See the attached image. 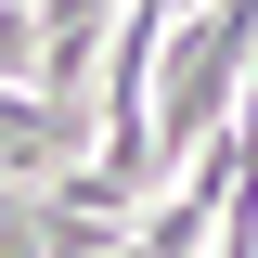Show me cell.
<instances>
[{"mask_svg":"<svg viewBox=\"0 0 258 258\" xmlns=\"http://www.w3.org/2000/svg\"><path fill=\"white\" fill-rule=\"evenodd\" d=\"M103 129L91 103H52V91H0V194H52L64 168L91 155Z\"/></svg>","mask_w":258,"mask_h":258,"instance_id":"1","label":"cell"}]
</instances>
